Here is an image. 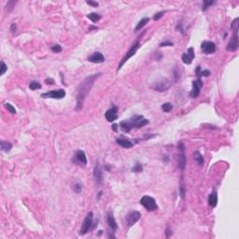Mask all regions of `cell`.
<instances>
[{"instance_id":"cell-1","label":"cell","mask_w":239,"mask_h":239,"mask_svg":"<svg viewBox=\"0 0 239 239\" xmlns=\"http://www.w3.org/2000/svg\"><path fill=\"white\" fill-rule=\"evenodd\" d=\"M100 75H101L100 73H97V74H94L92 76H89L80 84V86L78 88V95H77V106H76L77 110H80L81 108H82L86 96L91 91V89L95 83V81Z\"/></svg>"},{"instance_id":"cell-2","label":"cell","mask_w":239,"mask_h":239,"mask_svg":"<svg viewBox=\"0 0 239 239\" xmlns=\"http://www.w3.org/2000/svg\"><path fill=\"white\" fill-rule=\"evenodd\" d=\"M140 204L148 211H154L158 209V205L156 204L155 199L148 195H145L140 199Z\"/></svg>"},{"instance_id":"cell-3","label":"cell","mask_w":239,"mask_h":239,"mask_svg":"<svg viewBox=\"0 0 239 239\" xmlns=\"http://www.w3.org/2000/svg\"><path fill=\"white\" fill-rule=\"evenodd\" d=\"M139 47H140V42H139L138 40H137V41L133 44V46L130 48V49L127 51V53L125 54V56L122 59L121 63L119 64V66H118V70H117V71H119V70L122 67V65H123L131 57H133V56L136 54V52L138 51V49H139Z\"/></svg>"},{"instance_id":"cell-4","label":"cell","mask_w":239,"mask_h":239,"mask_svg":"<svg viewBox=\"0 0 239 239\" xmlns=\"http://www.w3.org/2000/svg\"><path fill=\"white\" fill-rule=\"evenodd\" d=\"M93 221H94V214L93 212H89L84 220V221L82 222L81 231H80V235H85L88 233V231L90 230V228L93 225Z\"/></svg>"},{"instance_id":"cell-5","label":"cell","mask_w":239,"mask_h":239,"mask_svg":"<svg viewBox=\"0 0 239 239\" xmlns=\"http://www.w3.org/2000/svg\"><path fill=\"white\" fill-rule=\"evenodd\" d=\"M128 121L130 122L133 128H135V127L136 128H141L145 125L148 124V122H149L148 120L145 119L143 116H139V115H136V116L132 117L131 119H129Z\"/></svg>"},{"instance_id":"cell-6","label":"cell","mask_w":239,"mask_h":239,"mask_svg":"<svg viewBox=\"0 0 239 239\" xmlns=\"http://www.w3.org/2000/svg\"><path fill=\"white\" fill-rule=\"evenodd\" d=\"M179 149V167L183 170L186 166V155H185V146L182 142L178 144Z\"/></svg>"},{"instance_id":"cell-7","label":"cell","mask_w":239,"mask_h":239,"mask_svg":"<svg viewBox=\"0 0 239 239\" xmlns=\"http://www.w3.org/2000/svg\"><path fill=\"white\" fill-rule=\"evenodd\" d=\"M72 162L81 165V166H85L87 164V157H86V154L83 150H78L73 159H72Z\"/></svg>"},{"instance_id":"cell-8","label":"cell","mask_w":239,"mask_h":239,"mask_svg":"<svg viewBox=\"0 0 239 239\" xmlns=\"http://www.w3.org/2000/svg\"><path fill=\"white\" fill-rule=\"evenodd\" d=\"M238 49V29H234V35L227 45V50L236 51Z\"/></svg>"},{"instance_id":"cell-9","label":"cell","mask_w":239,"mask_h":239,"mask_svg":"<svg viewBox=\"0 0 239 239\" xmlns=\"http://www.w3.org/2000/svg\"><path fill=\"white\" fill-rule=\"evenodd\" d=\"M202 87H203V81H202L201 78H197L196 81H192V89H191V94H190L192 98H196L200 95Z\"/></svg>"},{"instance_id":"cell-10","label":"cell","mask_w":239,"mask_h":239,"mask_svg":"<svg viewBox=\"0 0 239 239\" xmlns=\"http://www.w3.org/2000/svg\"><path fill=\"white\" fill-rule=\"evenodd\" d=\"M65 96V92L63 89L50 91L46 94L41 95V97H43V98H53V99H63Z\"/></svg>"},{"instance_id":"cell-11","label":"cell","mask_w":239,"mask_h":239,"mask_svg":"<svg viewBox=\"0 0 239 239\" xmlns=\"http://www.w3.org/2000/svg\"><path fill=\"white\" fill-rule=\"evenodd\" d=\"M141 215L138 211H131L127 216H126V221H127V226L131 227L133 226L136 222H138L140 219Z\"/></svg>"},{"instance_id":"cell-12","label":"cell","mask_w":239,"mask_h":239,"mask_svg":"<svg viewBox=\"0 0 239 239\" xmlns=\"http://www.w3.org/2000/svg\"><path fill=\"white\" fill-rule=\"evenodd\" d=\"M169 87H170V82H169V81L166 80V79H162L161 81H158L155 82L154 85L152 86L153 89H155L156 91H159V92L166 91Z\"/></svg>"},{"instance_id":"cell-13","label":"cell","mask_w":239,"mask_h":239,"mask_svg":"<svg viewBox=\"0 0 239 239\" xmlns=\"http://www.w3.org/2000/svg\"><path fill=\"white\" fill-rule=\"evenodd\" d=\"M201 49L205 54H211L216 51V45L212 41H204L201 45Z\"/></svg>"},{"instance_id":"cell-14","label":"cell","mask_w":239,"mask_h":239,"mask_svg":"<svg viewBox=\"0 0 239 239\" xmlns=\"http://www.w3.org/2000/svg\"><path fill=\"white\" fill-rule=\"evenodd\" d=\"M105 117L107 120V122H115L118 119V108L116 107H113L109 108L106 112Z\"/></svg>"},{"instance_id":"cell-15","label":"cell","mask_w":239,"mask_h":239,"mask_svg":"<svg viewBox=\"0 0 239 239\" xmlns=\"http://www.w3.org/2000/svg\"><path fill=\"white\" fill-rule=\"evenodd\" d=\"M195 54H194V49L192 47L188 49V50L182 54V61L185 65H191L192 60L194 59Z\"/></svg>"},{"instance_id":"cell-16","label":"cell","mask_w":239,"mask_h":239,"mask_svg":"<svg viewBox=\"0 0 239 239\" xmlns=\"http://www.w3.org/2000/svg\"><path fill=\"white\" fill-rule=\"evenodd\" d=\"M88 61L91 63H95V64H101V63L105 62V57L101 52L96 51L88 58Z\"/></svg>"},{"instance_id":"cell-17","label":"cell","mask_w":239,"mask_h":239,"mask_svg":"<svg viewBox=\"0 0 239 239\" xmlns=\"http://www.w3.org/2000/svg\"><path fill=\"white\" fill-rule=\"evenodd\" d=\"M107 224L109 226V228L112 230V232H115L118 228V225H117V222L115 221V218L113 216V214L111 212H108L107 213Z\"/></svg>"},{"instance_id":"cell-18","label":"cell","mask_w":239,"mask_h":239,"mask_svg":"<svg viewBox=\"0 0 239 239\" xmlns=\"http://www.w3.org/2000/svg\"><path fill=\"white\" fill-rule=\"evenodd\" d=\"M94 177L98 183H101L103 180V172L101 170V167L99 165V163H96L95 169H94Z\"/></svg>"},{"instance_id":"cell-19","label":"cell","mask_w":239,"mask_h":239,"mask_svg":"<svg viewBox=\"0 0 239 239\" xmlns=\"http://www.w3.org/2000/svg\"><path fill=\"white\" fill-rule=\"evenodd\" d=\"M218 204V194L215 191H213L208 196V205L211 207H215Z\"/></svg>"},{"instance_id":"cell-20","label":"cell","mask_w":239,"mask_h":239,"mask_svg":"<svg viewBox=\"0 0 239 239\" xmlns=\"http://www.w3.org/2000/svg\"><path fill=\"white\" fill-rule=\"evenodd\" d=\"M116 141L121 147H122L124 148H133V146H134L133 142H131L130 140L125 139V138H117Z\"/></svg>"},{"instance_id":"cell-21","label":"cell","mask_w":239,"mask_h":239,"mask_svg":"<svg viewBox=\"0 0 239 239\" xmlns=\"http://www.w3.org/2000/svg\"><path fill=\"white\" fill-rule=\"evenodd\" d=\"M120 128L124 133H129L133 129V127H132V125H131L129 121H122V122H120Z\"/></svg>"},{"instance_id":"cell-22","label":"cell","mask_w":239,"mask_h":239,"mask_svg":"<svg viewBox=\"0 0 239 239\" xmlns=\"http://www.w3.org/2000/svg\"><path fill=\"white\" fill-rule=\"evenodd\" d=\"M148 22H149V18H143L142 20H140V21H139V23H138V25L136 26L135 31H136V32H138V31L141 30L144 26H145V25L148 23Z\"/></svg>"},{"instance_id":"cell-23","label":"cell","mask_w":239,"mask_h":239,"mask_svg":"<svg viewBox=\"0 0 239 239\" xmlns=\"http://www.w3.org/2000/svg\"><path fill=\"white\" fill-rule=\"evenodd\" d=\"M12 148V144L8 141H1V149L2 151L8 152Z\"/></svg>"},{"instance_id":"cell-24","label":"cell","mask_w":239,"mask_h":239,"mask_svg":"<svg viewBox=\"0 0 239 239\" xmlns=\"http://www.w3.org/2000/svg\"><path fill=\"white\" fill-rule=\"evenodd\" d=\"M87 17H88V19H90L93 23H96V22H98V21L101 19V16H100L99 14L96 13V12H93V13L88 14Z\"/></svg>"},{"instance_id":"cell-25","label":"cell","mask_w":239,"mask_h":239,"mask_svg":"<svg viewBox=\"0 0 239 239\" xmlns=\"http://www.w3.org/2000/svg\"><path fill=\"white\" fill-rule=\"evenodd\" d=\"M193 156H194V159L197 161V163H198L200 165H203V164H204V158H203L202 154H201L199 151H195L194 154H193Z\"/></svg>"},{"instance_id":"cell-26","label":"cell","mask_w":239,"mask_h":239,"mask_svg":"<svg viewBox=\"0 0 239 239\" xmlns=\"http://www.w3.org/2000/svg\"><path fill=\"white\" fill-rule=\"evenodd\" d=\"M161 108L164 112H170L172 110V108H173V106H172L171 103H164V104L162 105Z\"/></svg>"},{"instance_id":"cell-27","label":"cell","mask_w":239,"mask_h":239,"mask_svg":"<svg viewBox=\"0 0 239 239\" xmlns=\"http://www.w3.org/2000/svg\"><path fill=\"white\" fill-rule=\"evenodd\" d=\"M29 88H30L31 90L35 91V90L40 89V88H41V84H40L39 82H38V81H32V82H30V84H29Z\"/></svg>"},{"instance_id":"cell-28","label":"cell","mask_w":239,"mask_h":239,"mask_svg":"<svg viewBox=\"0 0 239 239\" xmlns=\"http://www.w3.org/2000/svg\"><path fill=\"white\" fill-rule=\"evenodd\" d=\"M132 171H133V172H136V173H140V172H142V171H143V166H142V164H137L135 166L132 167Z\"/></svg>"},{"instance_id":"cell-29","label":"cell","mask_w":239,"mask_h":239,"mask_svg":"<svg viewBox=\"0 0 239 239\" xmlns=\"http://www.w3.org/2000/svg\"><path fill=\"white\" fill-rule=\"evenodd\" d=\"M5 107L10 112V113H12V114H16L17 113V111H16V109H15V107L12 106V105H10L9 103H6L5 104Z\"/></svg>"},{"instance_id":"cell-30","label":"cell","mask_w":239,"mask_h":239,"mask_svg":"<svg viewBox=\"0 0 239 239\" xmlns=\"http://www.w3.org/2000/svg\"><path fill=\"white\" fill-rule=\"evenodd\" d=\"M50 49L53 51V52H55V53H58V52H61L62 51V47L60 46V45H57V44H55V45H53Z\"/></svg>"},{"instance_id":"cell-31","label":"cell","mask_w":239,"mask_h":239,"mask_svg":"<svg viewBox=\"0 0 239 239\" xmlns=\"http://www.w3.org/2000/svg\"><path fill=\"white\" fill-rule=\"evenodd\" d=\"M8 70V66L6 65V64L2 61L1 62V72H0V75H4L6 73V71Z\"/></svg>"},{"instance_id":"cell-32","label":"cell","mask_w":239,"mask_h":239,"mask_svg":"<svg viewBox=\"0 0 239 239\" xmlns=\"http://www.w3.org/2000/svg\"><path fill=\"white\" fill-rule=\"evenodd\" d=\"M204 7H203V10H205L209 6H211L212 4H214V1H206V0H205L204 2Z\"/></svg>"},{"instance_id":"cell-33","label":"cell","mask_w":239,"mask_h":239,"mask_svg":"<svg viewBox=\"0 0 239 239\" xmlns=\"http://www.w3.org/2000/svg\"><path fill=\"white\" fill-rule=\"evenodd\" d=\"M73 190L75 192H77V193H81V190H82V186L81 185V184H76L75 186H74V188H73Z\"/></svg>"},{"instance_id":"cell-34","label":"cell","mask_w":239,"mask_h":239,"mask_svg":"<svg viewBox=\"0 0 239 239\" xmlns=\"http://www.w3.org/2000/svg\"><path fill=\"white\" fill-rule=\"evenodd\" d=\"M164 13H165V11H160V12L156 13V14L154 15V17H153V20H154V21L159 20L160 18H162V17H163V15H164Z\"/></svg>"},{"instance_id":"cell-35","label":"cell","mask_w":239,"mask_h":239,"mask_svg":"<svg viewBox=\"0 0 239 239\" xmlns=\"http://www.w3.org/2000/svg\"><path fill=\"white\" fill-rule=\"evenodd\" d=\"M173 42H170V41H165V42H163L160 44V47H164V46H173Z\"/></svg>"},{"instance_id":"cell-36","label":"cell","mask_w":239,"mask_h":239,"mask_svg":"<svg viewBox=\"0 0 239 239\" xmlns=\"http://www.w3.org/2000/svg\"><path fill=\"white\" fill-rule=\"evenodd\" d=\"M87 4L90 5V6H93V7H95V8H96V7H98V5H99L97 2H95V1H87Z\"/></svg>"},{"instance_id":"cell-37","label":"cell","mask_w":239,"mask_h":239,"mask_svg":"<svg viewBox=\"0 0 239 239\" xmlns=\"http://www.w3.org/2000/svg\"><path fill=\"white\" fill-rule=\"evenodd\" d=\"M45 81H46V83H47V84H49V85L54 84V81H53L52 79H47Z\"/></svg>"},{"instance_id":"cell-38","label":"cell","mask_w":239,"mask_h":239,"mask_svg":"<svg viewBox=\"0 0 239 239\" xmlns=\"http://www.w3.org/2000/svg\"><path fill=\"white\" fill-rule=\"evenodd\" d=\"M16 28H17L16 24H14V23H13V24L11 25V27H10V30H11V32H12L13 34L15 33V31H16Z\"/></svg>"},{"instance_id":"cell-39","label":"cell","mask_w":239,"mask_h":239,"mask_svg":"<svg viewBox=\"0 0 239 239\" xmlns=\"http://www.w3.org/2000/svg\"><path fill=\"white\" fill-rule=\"evenodd\" d=\"M169 232H170V230H169V228L167 227V228H166V234H167V235H166V237H169Z\"/></svg>"},{"instance_id":"cell-40","label":"cell","mask_w":239,"mask_h":239,"mask_svg":"<svg viewBox=\"0 0 239 239\" xmlns=\"http://www.w3.org/2000/svg\"><path fill=\"white\" fill-rule=\"evenodd\" d=\"M117 126H118L117 124H113L112 128H113V130H114V131H117V130H118V129H117Z\"/></svg>"}]
</instances>
